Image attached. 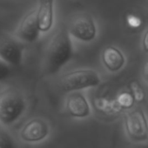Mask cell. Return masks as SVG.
<instances>
[{"label": "cell", "instance_id": "1", "mask_svg": "<svg viewBox=\"0 0 148 148\" xmlns=\"http://www.w3.org/2000/svg\"><path fill=\"white\" fill-rule=\"evenodd\" d=\"M73 48L66 28L58 29L51 36L45 53V70L48 75L58 73L72 58Z\"/></svg>", "mask_w": 148, "mask_h": 148}, {"label": "cell", "instance_id": "2", "mask_svg": "<svg viewBox=\"0 0 148 148\" xmlns=\"http://www.w3.org/2000/svg\"><path fill=\"white\" fill-rule=\"evenodd\" d=\"M26 100L23 93L13 87L0 90V123L9 126L16 123L26 110Z\"/></svg>", "mask_w": 148, "mask_h": 148}, {"label": "cell", "instance_id": "3", "mask_svg": "<svg viewBox=\"0 0 148 148\" xmlns=\"http://www.w3.org/2000/svg\"><path fill=\"white\" fill-rule=\"evenodd\" d=\"M99 74L92 69H78L67 72L59 81L60 89L64 92H79L99 86Z\"/></svg>", "mask_w": 148, "mask_h": 148}, {"label": "cell", "instance_id": "4", "mask_svg": "<svg viewBox=\"0 0 148 148\" xmlns=\"http://www.w3.org/2000/svg\"><path fill=\"white\" fill-rule=\"evenodd\" d=\"M66 29L71 37L84 43L93 41L97 36L95 21L87 13L79 14L72 18Z\"/></svg>", "mask_w": 148, "mask_h": 148}, {"label": "cell", "instance_id": "5", "mask_svg": "<svg viewBox=\"0 0 148 148\" xmlns=\"http://www.w3.org/2000/svg\"><path fill=\"white\" fill-rule=\"evenodd\" d=\"M125 128L128 137L135 142L148 140V121L144 111L138 107L125 114Z\"/></svg>", "mask_w": 148, "mask_h": 148}, {"label": "cell", "instance_id": "6", "mask_svg": "<svg viewBox=\"0 0 148 148\" xmlns=\"http://www.w3.org/2000/svg\"><path fill=\"white\" fill-rule=\"evenodd\" d=\"M23 57L24 47L20 42L8 36L0 37V59L10 66H18Z\"/></svg>", "mask_w": 148, "mask_h": 148}, {"label": "cell", "instance_id": "7", "mask_svg": "<svg viewBox=\"0 0 148 148\" xmlns=\"http://www.w3.org/2000/svg\"><path fill=\"white\" fill-rule=\"evenodd\" d=\"M39 27L37 19L36 10L29 12L19 23L15 35L16 38L24 43H34L39 37Z\"/></svg>", "mask_w": 148, "mask_h": 148}, {"label": "cell", "instance_id": "8", "mask_svg": "<svg viewBox=\"0 0 148 148\" xmlns=\"http://www.w3.org/2000/svg\"><path fill=\"white\" fill-rule=\"evenodd\" d=\"M50 132L48 124L41 119L29 121L21 131V138L29 143H36L47 138Z\"/></svg>", "mask_w": 148, "mask_h": 148}, {"label": "cell", "instance_id": "9", "mask_svg": "<svg viewBox=\"0 0 148 148\" xmlns=\"http://www.w3.org/2000/svg\"><path fill=\"white\" fill-rule=\"evenodd\" d=\"M66 109L74 118L83 119L91 114V107L86 98L79 92H71L66 99Z\"/></svg>", "mask_w": 148, "mask_h": 148}, {"label": "cell", "instance_id": "10", "mask_svg": "<svg viewBox=\"0 0 148 148\" xmlns=\"http://www.w3.org/2000/svg\"><path fill=\"white\" fill-rule=\"evenodd\" d=\"M36 13L40 32H48L54 23V0H38Z\"/></svg>", "mask_w": 148, "mask_h": 148}, {"label": "cell", "instance_id": "11", "mask_svg": "<svg viewBox=\"0 0 148 148\" xmlns=\"http://www.w3.org/2000/svg\"><path fill=\"white\" fill-rule=\"evenodd\" d=\"M102 62L108 71L115 72L123 68L125 63V58L117 47L107 46L102 52Z\"/></svg>", "mask_w": 148, "mask_h": 148}, {"label": "cell", "instance_id": "12", "mask_svg": "<svg viewBox=\"0 0 148 148\" xmlns=\"http://www.w3.org/2000/svg\"><path fill=\"white\" fill-rule=\"evenodd\" d=\"M129 92L134 99L135 102L141 103L145 99V92L141 86V84L138 80H132L129 84Z\"/></svg>", "mask_w": 148, "mask_h": 148}, {"label": "cell", "instance_id": "13", "mask_svg": "<svg viewBox=\"0 0 148 148\" xmlns=\"http://www.w3.org/2000/svg\"><path fill=\"white\" fill-rule=\"evenodd\" d=\"M116 104L117 106L122 110V109H130L133 106L135 101L130 92H122L119 93L116 99Z\"/></svg>", "mask_w": 148, "mask_h": 148}, {"label": "cell", "instance_id": "14", "mask_svg": "<svg viewBox=\"0 0 148 148\" xmlns=\"http://www.w3.org/2000/svg\"><path fill=\"white\" fill-rule=\"evenodd\" d=\"M0 148H18L12 135L6 131H0Z\"/></svg>", "mask_w": 148, "mask_h": 148}, {"label": "cell", "instance_id": "15", "mask_svg": "<svg viewBox=\"0 0 148 148\" xmlns=\"http://www.w3.org/2000/svg\"><path fill=\"white\" fill-rule=\"evenodd\" d=\"M11 74V67L8 64L0 59V82L7 79Z\"/></svg>", "mask_w": 148, "mask_h": 148}, {"label": "cell", "instance_id": "16", "mask_svg": "<svg viewBox=\"0 0 148 148\" xmlns=\"http://www.w3.org/2000/svg\"><path fill=\"white\" fill-rule=\"evenodd\" d=\"M142 48L144 51L148 52V29L145 32L142 37Z\"/></svg>", "mask_w": 148, "mask_h": 148}, {"label": "cell", "instance_id": "17", "mask_svg": "<svg viewBox=\"0 0 148 148\" xmlns=\"http://www.w3.org/2000/svg\"><path fill=\"white\" fill-rule=\"evenodd\" d=\"M128 23H129V25L132 27H138V25L140 24V20L136 16H131L128 18Z\"/></svg>", "mask_w": 148, "mask_h": 148}, {"label": "cell", "instance_id": "18", "mask_svg": "<svg viewBox=\"0 0 148 148\" xmlns=\"http://www.w3.org/2000/svg\"><path fill=\"white\" fill-rule=\"evenodd\" d=\"M143 75L145 79L148 82V61L145 62V65H144V69H143Z\"/></svg>", "mask_w": 148, "mask_h": 148}]
</instances>
